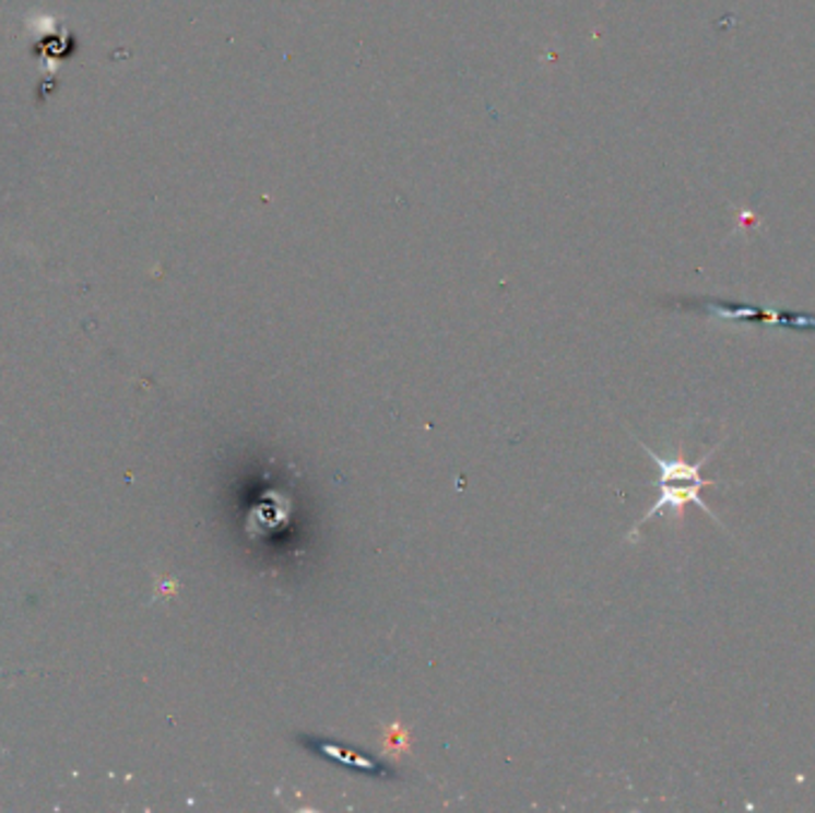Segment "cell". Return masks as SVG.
Instances as JSON below:
<instances>
[{
	"instance_id": "obj_2",
	"label": "cell",
	"mask_w": 815,
	"mask_h": 813,
	"mask_svg": "<svg viewBox=\"0 0 815 813\" xmlns=\"http://www.w3.org/2000/svg\"><path fill=\"white\" fill-rule=\"evenodd\" d=\"M641 446H643V451H647V456L651 458V461L655 466H659V484L677 482V484H704V487H711V484H718V480L704 478L701 470L716 456V451L720 449V444L716 446V449L708 451L706 456H701L696 463H687L682 456H677V458H663V456L655 453L653 449H649L647 444H641Z\"/></svg>"
},
{
	"instance_id": "obj_4",
	"label": "cell",
	"mask_w": 815,
	"mask_h": 813,
	"mask_svg": "<svg viewBox=\"0 0 815 813\" xmlns=\"http://www.w3.org/2000/svg\"><path fill=\"white\" fill-rule=\"evenodd\" d=\"M408 744H411V734H408L401 726H391L387 730V738H385V752L387 754L403 752Z\"/></svg>"
},
{
	"instance_id": "obj_3",
	"label": "cell",
	"mask_w": 815,
	"mask_h": 813,
	"mask_svg": "<svg viewBox=\"0 0 815 813\" xmlns=\"http://www.w3.org/2000/svg\"><path fill=\"white\" fill-rule=\"evenodd\" d=\"M308 746H310L312 752H318V754H322V756H327V758L341 761V764H349V766H353V768H365V770H370V773H385V768L379 766V764H375V761L363 758V756H356V754H349V752H341L339 746H334V744H330V742H324V740H320V742H308Z\"/></svg>"
},
{
	"instance_id": "obj_1",
	"label": "cell",
	"mask_w": 815,
	"mask_h": 813,
	"mask_svg": "<svg viewBox=\"0 0 815 813\" xmlns=\"http://www.w3.org/2000/svg\"><path fill=\"white\" fill-rule=\"evenodd\" d=\"M655 487H659V498H655V504H653V506L647 510V514H643V518L635 525V530L629 532V537H635V534L641 530V525H643V522L651 520V518H655V516H661V514H668V510H670V514H673L675 518H682V516H685V508H687L689 504H694L696 508H701L706 516H711L713 520H718V518L713 516V510L708 508V504L704 502V496H701L704 484H677V482H665V484H655Z\"/></svg>"
}]
</instances>
